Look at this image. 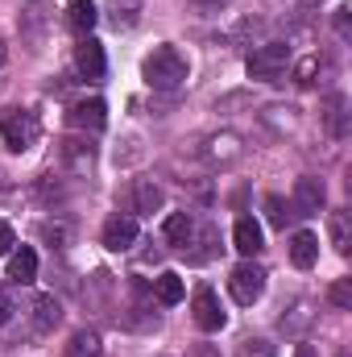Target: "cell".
<instances>
[{
    "label": "cell",
    "instance_id": "6da1fadb",
    "mask_svg": "<svg viewBox=\"0 0 352 357\" xmlns=\"http://www.w3.org/2000/svg\"><path fill=\"white\" fill-rule=\"evenodd\" d=\"M141 75H145V84L158 91H175L186 84V59L178 54L175 46H158L150 59H145V67H141Z\"/></svg>",
    "mask_w": 352,
    "mask_h": 357
},
{
    "label": "cell",
    "instance_id": "7a4b0ae2",
    "mask_svg": "<svg viewBox=\"0 0 352 357\" xmlns=\"http://www.w3.org/2000/svg\"><path fill=\"white\" fill-rule=\"evenodd\" d=\"M38 133H42V125H38V116L25 112V108H13V112H4V121H0V137H4V146H8L13 154H25V150L38 142Z\"/></svg>",
    "mask_w": 352,
    "mask_h": 357
},
{
    "label": "cell",
    "instance_id": "3957f363",
    "mask_svg": "<svg viewBox=\"0 0 352 357\" xmlns=\"http://www.w3.org/2000/svg\"><path fill=\"white\" fill-rule=\"evenodd\" d=\"M286 63H290V46H286V42H265V46H257V50L249 54L245 71H249V79L273 84V79L286 71Z\"/></svg>",
    "mask_w": 352,
    "mask_h": 357
},
{
    "label": "cell",
    "instance_id": "277c9868",
    "mask_svg": "<svg viewBox=\"0 0 352 357\" xmlns=\"http://www.w3.org/2000/svg\"><path fill=\"white\" fill-rule=\"evenodd\" d=\"M228 287H232V299L237 303H257L262 299V291H265V270L253 262V258H245L241 266L232 270V278H228Z\"/></svg>",
    "mask_w": 352,
    "mask_h": 357
},
{
    "label": "cell",
    "instance_id": "5b68a950",
    "mask_svg": "<svg viewBox=\"0 0 352 357\" xmlns=\"http://www.w3.org/2000/svg\"><path fill=\"white\" fill-rule=\"evenodd\" d=\"M323 204H328V187H323V178L303 175L298 183H294V195H290L294 216H319V212H323Z\"/></svg>",
    "mask_w": 352,
    "mask_h": 357
},
{
    "label": "cell",
    "instance_id": "8992f818",
    "mask_svg": "<svg viewBox=\"0 0 352 357\" xmlns=\"http://www.w3.org/2000/svg\"><path fill=\"white\" fill-rule=\"evenodd\" d=\"M191 312H195V324H199L203 333H220V328H224V307H220V299H216L211 287H199V291H195Z\"/></svg>",
    "mask_w": 352,
    "mask_h": 357
},
{
    "label": "cell",
    "instance_id": "52a82bcc",
    "mask_svg": "<svg viewBox=\"0 0 352 357\" xmlns=\"http://www.w3.org/2000/svg\"><path fill=\"white\" fill-rule=\"evenodd\" d=\"M67 121H71V129H79V133H99V129L108 125V104H104V100H79V104H71Z\"/></svg>",
    "mask_w": 352,
    "mask_h": 357
},
{
    "label": "cell",
    "instance_id": "ba28073f",
    "mask_svg": "<svg viewBox=\"0 0 352 357\" xmlns=\"http://www.w3.org/2000/svg\"><path fill=\"white\" fill-rule=\"evenodd\" d=\"M133 241H137V220L133 216H108L104 220V245L112 250V254H125V250H133Z\"/></svg>",
    "mask_w": 352,
    "mask_h": 357
},
{
    "label": "cell",
    "instance_id": "9c48e42d",
    "mask_svg": "<svg viewBox=\"0 0 352 357\" xmlns=\"http://www.w3.org/2000/svg\"><path fill=\"white\" fill-rule=\"evenodd\" d=\"M75 67H79L88 79H104V71H108V59H104V46H99L95 38H83V42L75 46Z\"/></svg>",
    "mask_w": 352,
    "mask_h": 357
},
{
    "label": "cell",
    "instance_id": "30bf717a",
    "mask_svg": "<svg viewBox=\"0 0 352 357\" xmlns=\"http://www.w3.org/2000/svg\"><path fill=\"white\" fill-rule=\"evenodd\" d=\"M232 245L245 254V258H253V254H262L265 241H262V225L253 220V216H241L237 225H232Z\"/></svg>",
    "mask_w": 352,
    "mask_h": 357
},
{
    "label": "cell",
    "instance_id": "8fae6325",
    "mask_svg": "<svg viewBox=\"0 0 352 357\" xmlns=\"http://www.w3.org/2000/svg\"><path fill=\"white\" fill-rule=\"evenodd\" d=\"M8 278H13L17 287H29V282L38 278V254H33L29 245H21L17 254H8Z\"/></svg>",
    "mask_w": 352,
    "mask_h": 357
},
{
    "label": "cell",
    "instance_id": "7c38bea8",
    "mask_svg": "<svg viewBox=\"0 0 352 357\" xmlns=\"http://www.w3.org/2000/svg\"><path fill=\"white\" fill-rule=\"evenodd\" d=\"M58 158H63V167H71L75 175H88L91 171V146L88 142H75V137L58 142Z\"/></svg>",
    "mask_w": 352,
    "mask_h": 357
},
{
    "label": "cell",
    "instance_id": "4fadbf2b",
    "mask_svg": "<svg viewBox=\"0 0 352 357\" xmlns=\"http://www.w3.org/2000/svg\"><path fill=\"white\" fill-rule=\"evenodd\" d=\"M290 262L298 270H311L319 262V237L315 233H294V241H290Z\"/></svg>",
    "mask_w": 352,
    "mask_h": 357
},
{
    "label": "cell",
    "instance_id": "5bb4252c",
    "mask_svg": "<svg viewBox=\"0 0 352 357\" xmlns=\"http://www.w3.org/2000/svg\"><path fill=\"white\" fill-rule=\"evenodd\" d=\"M328 237H332L336 254H349L352 250V212L349 208H340V212L328 216Z\"/></svg>",
    "mask_w": 352,
    "mask_h": 357
},
{
    "label": "cell",
    "instance_id": "9a60e30c",
    "mask_svg": "<svg viewBox=\"0 0 352 357\" xmlns=\"http://www.w3.org/2000/svg\"><path fill=\"white\" fill-rule=\"evenodd\" d=\"M133 208L145 212V216H154V212L162 208V187H158L154 178H137V183H133Z\"/></svg>",
    "mask_w": 352,
    "mask_h": 357
},
{
    "label": "cell",
    "instance_id": "2e32d148",
    "mask_svg": "<svg viewBox=\"0 0 352 357\" xmlns=\"http://www.w3.org/2000/svg\"><path fill=\"white\" fill-rule=\"evenodd\" d=\"M162 233H166V241L170 245H191V237H195V220H191V212H170L166 216V225H162Z\"/></svg>",
    "mask_w": 352,
    "mask_h": 357
},
{
    "label": "cell",
    "instance_id": "e0dca14e",
    "mask_svg": "<svg viewBox=\"0 0 352 357\" xmlns=\"http://www.w3.org/2000/svg\"><path fill=\"white\" fill-rule=\"evenodd\" d=\"M58 320H63L58 299H54V295H38V299H33V328H38V333H50Z\"/></svg>",
    "mask_w": 352,
    "mask_h": 357
},
{
    "label": "cell",
    "instance_id": "ac0fdd59",
    "mask_svg": "<svg viewBox=\"0 0 352 357\" xmlns=\"http://www.w3.org/2000/svg\"><path fill=\"white\" fill-rule=\"evenodd\" d=\"M67 21H71V29H75V33H83V38H88L91 29H95V21H99V8H95L91 0H71Z\"/></svg>",
    "mask_w": 352,
    "mask_h": 357
},
{
    "label": "cell",
    "instance_id": "d6986e66",
    "mask_svg": "<svg viewBox=\"0 0 352 357\" xmlns=\"http://www.w3.org/2000/svg\"><path fill=\"white\" fill-rule=\"evenodd\" d=\"M203 154H207L211 162H237V158H241V142H237L232 133H220V137H207Z\"/></svg>",
    "mask_w": 352,
    "mask_h": 357
},
{
    "label": "cell",
    "instance_id": "ffe728a7",
    "mask_svg": "<svg viewBox=\"0 0 352 357\" xmlns=\"http://www.w3.org/2000/svg\"><path fill=\"white\" fill-rule=\"evenodd\" d=\"M154 295H158V303H166V307H175L178 299H182V278H178L175 270H166V274H158V278H154Z\"/></svg>",
    "mask_w": 352,
    "mask_h": 357
},
{
    "label": "cell",
    "instance_id": "44dd1931",
    "mask_svg": "<svg viewBox=\"0 0 352 357\" xmlns=\"http://www.w3.org/2000/svg\"><path fill=\"white\" fill-rule=\"evenodd\" d=\"M67 357H99V333L79 328V333L71 337V345H67Z\"/></svg>",
    "mask_w": 352,
    "mask_h": 357
},
{
    "label": "cell",
    "instance_id": "7402d4cb",
    "mask_svg": "<svg viewBox=\"0 0 352 357\" xmlns=\"http://www.w3.org/2000/svg\"><path fill=\"white\" fill-rule=\"evenodd\" d=\"M328 303L340 307V312H349L352 307V278H336V282L328 287Z\"/></svg>",
    "mask_w": 352,
    "mask_h": 357
},
{
    "label": "cell",
    "instance_id": "603a6c76",
    "mask_svg": "<svg viewBox=\"0 0 352 357\" xmlns=\"http://www.w3.org/2000/svg\"><path fill=\"white\" fill-rule=\"evenodd\" d=\"M323 116H328V129H332V133L340 137V133H344V96H332V100H328V112H323Z\"/></svg>",
    "mask_w": 352,
    "mask_h": 357
},
{
    "label": "cell",
    "instance_id": "cb8c5ba5",
    "mask_svg": "<svg viewBox=\"0 0 352 357\" xmlns=\"http://www.w3.org/2000/svg\"><path fill=\"white\" fill-rule=\"evenodd\" d=\"M265 212H269V225H273V229H286V220H290V212H286V204H282V195H269V199H265Z\"/></svg>",
    "mask_w": 352,
    "mask_h": 357
},
{
    "label": "cell",
    "instance_id": "d4e9b609",
    "mask_svg": "<svg viewBox=\"0 0 352 357\" xmlns=\"http://www.w3.org/2000/svg\"><path fill=\"white\" fill-rule=\"evenodd\" d=\"M237 357H273V345L262 341V337H249V341H241Z\"/></svg>",
    "mask_w": 352,
    "mask_h": 357
},
{
    "label": "cell",
    "instance_id": "484cf974",
    "mask_svg": "<svg viewBox=\"0 0 352 357\" xmlns=\"http://www.w3.org/2000/svg\"><path fill=\"white\" fill-rule=\"evenodd\" d=\"M315 75H319V59H303V63L294 67V79H298L303 88H311V84H315Z\"/></svg>",
    "mask_w": 352,
    "mask_h": 357
},
{
    "label": "cell",
    "instance_id": "4316f807",
    "mask_svg": "<svg viewBox=\"0 0 352 357\" xmlns=\"http://www.w3.org/2000/svg\"><path fill=\"white\" fill-rule=\"evenodd\" d=\"M8 250H13V225H4V220H0V258H4Z\"/></svg>",
    "mask_w": 352,
    "mask_h": 357
},
{
    "label": "cell",
    "instance_id": "83f0119b",
    "mask_svg": "<svg viewBox=\"0 0 352 357\" xmlns=\"http://www.w3.org/2000/svg\"><path fill=\"white\" fill-rule=\"evenodd\" d=\"M17 307H13V299H8V291L0 287V324H8V316H13Z\"/></svg>",
    "mask_w": 352,
    "mask_h": 357
},
{
    "label": "cell",
    "instance_id": "f1b7e54d",
    "mask_svg": "<svg viewBox=\"0 0 352 357\" xmlns=\"http://www.w3.org/2000/svg\"><path fill=\"white\" fill-rule=\"evenodd\" d=\"M191 357H216V349H211V345H195V349H191Z\"/></svg>",
    "mask_w": 352,
    "mask_h": 357
},
{
    "label": "cell",
    "instance_id": "f546056e",
    "mask_svg": "<svg viewBox=\"0 0 352 357\" xmlns=\"http://www.w3.org/2000/svg\"><path fill=\"white\" fill-rule=\"evenodd\" d=\"M294 357H315V349H311V345H298V349H294Z\"/></svg>",
    "mask_w": 352,
    "mask_h": 357
},
{
    "label": "cell",
    "instance_id": "4dcf8cb0",
    "mask_svg": "<svg viewBox=\"0 0 352 357\" xmlns=\"http://www.w3.org/2000/svg\"><path fill=\"white\" fill-rule=\"evenodd\" d=\"M0 79H4V50H0Z\"/></svg>",
    "mask_w": 352,
    "mask_h": 357
},
{
    "label": "cell",
    "instance_id": "1f68e13d",
    "mask_svg": "<svg viewBox=\"0 0 352 357\" xmlns=\"http://www.w3.org/2000/svg\"><path fill=\"white\" fill-rule=\"evenodd\" d=\"M199 4H220V0H199Z\"/></svg>",
    "mask_w": 352,
    "mask_h": 357
},
{
    "label": "cell",
    "instance_id": "d6a6232c",
    "mask_svg": "<svg viewBox=\"0 0 352 357\" xmlns=\"http://www.w3.org/2000/svg\"><path fill=\"white\" fill-rule=\"evenodd\" d=\"M336 357H349V354H336Z\"/></svg>",
    "mask_w": 352,
    "mask_h": 357
}]
</instances>
